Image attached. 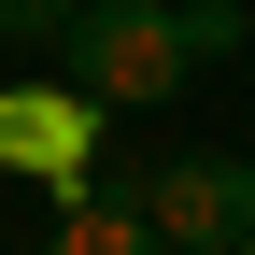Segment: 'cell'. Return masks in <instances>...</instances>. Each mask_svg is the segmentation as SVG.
I'll list each match as a JSON object with an SVG mask.
<instances>
[{
	"label": "cell",
	"mask_w": 255,
	"mask_h": 255,
	"mask_svg": "<svg viewBox=\"0 0 255 255\" xmlns=\"http://www.w3.org/2000/svg\"><path fill=\"white\" fill-rule=\"evenodd\" d=\"M184 71H199L184 0H85V28H71V85H85L100 114H156Z\"/></svg>",
	"instance_id": "6da1fadb"
},
{
	"label": "cell",
	"mask_w": 255,
	"mask_h": 255,
	"mask_svg": "<svg viewBox=\"0 0 255 255\" xmlns=\"http://www.w3.org/2000/svg\"><path fill=\"white\" fill-rule=\"evenodd\" d=\"M142 213H156L170 255H241L255 241V156H170L142 184Z\"/></svg>",
	"instance_id": "7a4b0ae2"
},
{
	"label": "cell",
	"mask_w": 255,
	"mask_h": 255,
	"mask_svg": "<svg viewBox=\"0 0 255 255\" xmlns=\"http://www.w3.org/2000/svg\"><path fill=\"white\" fill-rule=\"evenodd\" d=\"M0 156H14V170H43L57 213L114 199V184H100V100H85V85H57V100H0Z\"/></svg>",
	"instance_id": "3957f363"
},
{
	"label": "cell",
	"mask_w": 255,
	"mask_h": 255,
	"mask_svg": "<svg viewBox=\"0 0 255 255\" xmlns=\"http://www.w3.org/2000/svg\"><path fill=\"white\" fill-rule=\"evenodd\" d=\"M43 255H170V241H156L142 199H85V213H57V227H43Z\"/></svg>",
	"instance_id": "277c9868"
},
{
	"label": "cell",
	"mask_w": 255,
	"mask_h": 255,
	"mask_svg": "<svg viewBox=\"0 0 255 255\" xmlns=\"http://www.w3.org/2000/svg\"><path fill=\"white\" fill-rule=\"evenodd\" d=\"M85 0H0V43H71Z\"/></svg>",
	"instance_id": "5b68a950"
},
{
	"label": "cell",
	"mask_w": 255,
	"mask_h": 255,
	"mask_svg": "<svg viewBox=\"0 0 255 255\" xmlns=\"http://www.w3.org/2000/svg\"><path fill=\"white\" fill-rule=\"evenodd\" d=\"M241 255H255V241H241Z\"/></svg>",
	"instance_id": "8992f818"
}]
</instances>
